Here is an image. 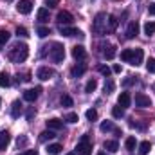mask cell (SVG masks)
<instances>
[{
  "instance_id": "6da1fadb",
  "label": "cell",
  "mask_w": 155,
  "mask_h": 155,
  "mask_svg": "<svg viewBox=\"0 0 155 155\" xmlns=\"http://www.w3.org/2000/svg\"><path fill=\"white\" fill-rule=\"evenodd\" d=\"M7 56H9V60L13 61V63H22V61H25L27 60V56H29V47L25 45V43H15L11 49H9V52H7Z\"/></svg>"
},
{
  "instance_id": "7a4b0ae2",
  "label": "cell",
  "mask_w": 155,
  "mask_h": 155,
  "mask_svg": "<svg viewBox=\"0 0 155 155\" xmlns=\"http://www.w3.org/2000/svg\"><path fill=\"white\" fill-rule=\"evenodd\" d=\"M92 31L96 35H107L108 29H107V15L105 13H97L96 18H94V24H92Z\"/></svg>"
},
{
  "instance_id": "3957f363",
  "label": "cell",
  "mask_w": 155,
  "mask_h": 155,
  "mask_svg": "<svg viewBox=\"0 0 155 155\" xmlns=\"http://www.w3.org/2000/svg\"><path fill=\"white\" fill-rule=\"evenodd\" d=\"M49 56H51V60L52 61H56V63H60V61H63V58H65V47L61 45V43H52V47H51V51H49Z\"/></svg>"
},
{
  "instance_id": "277c9868",
  "label": "cell",
  "mask_w": 155,
  "mask_h": 155,
  "mask_svg": "<svg viewBox=\"0 0 155 155\" xmlns=\"http://www.w3.org/2000/svg\"><path fill=\"white\" fill-rule=\"evenodd\" d=\"M76 153L78 155H92V143H90L88 135L81 137V141L78 143V146H76Z\"/></svg>"
},
{
  "instance_id": "5b68a950",
  "label": "cell",
  "mask_w": 155,
  "mask_h": 155,
  "mask_svg": "<svg viewBox=\"0 0 155 155\" xmlns=\"http://www.w3.org/2000/svg\"><path fill=\"white\" fill-rule=\"evenodd\" d=\"M135 107H139V108H148V107H152V99H150L146 94L137 92V94H135Z\"/></svg>"
},
{
  "instance_id": "8992f818",
  "label": "cell",
  "mask_w": 155,
  "mask_h": 155,
  "mask_svg": "<svg viewBox=\"0 0 155 155\" xmlns=\"http://www.w3.org/2000/svg\"><path fill=\"white\" fill-rule=\"evenodd\" d=\"M56 20H58L60 25H71V24L74 22V16H72L69 11H60L58 16H56Z\"/></svg>"
},
{
  "instance_id": "52a82bcc",
  "label": "cell",
  "mask_w": 155,
  "mask_h": 155,
  "mask_svg": "<svg viewBox=\"0 0 155 155\" xmlns=\"http://www.w3.org/2000/svg\"><path fill=\"white\" fill-rule=\"evenodd\" d=\"M60 33L63 36H79V38H83V33L76 27H71V25H60Z\"/></svg>"
},
{
  "instance_id": "ba28073f",
  "label": "cell",
  "mask_w": 155,
  "mask_h": 155,
  "mask_svg": "<svg viewBox=\"0 0 155 155\" xmlns=\"http://www.w3.org/2000/svg\"><path fill=\"white\" fill-rule=\"evenodd\" d=\"M40 92H41V88H40V87H35V88H27V90L24 92V99H25V101H29V103H35V101L38 99Z\"/></svg>"
},
{
  "instance_id": "9c48e42d",
  "label": "cell",
  "mask_w": 155,
  "mask_h": 155,
  "mask_svg": "<svg viewBox=\"0 0 155 155\" xmlns=\"http://www.w3.org/2000/svg\"><path fill=\"white\" fill-rule=\"evenodd\" d=\"M143 58H144V52H143V49H134V54H132V58H130V65H134V67H139L141 63H143Z\"/></svg>"
},
{
  "instance_id": "30bf717a",
  "label": "cell",
  "mask_w": 155,
  "mask_h": 155,
  "mask_svg": "<svg viewBox=\"0 0 155 155\" xmlns=\"http://www.w3.org/2000/svg\"><path fill=\"white\" fill-rule=\"evenodd\" d=\"M16 11H18L20 15H29V13L33 11V2H31V0H20L18 5H16Z\"/></svg>"
},
{
  "instance_id": "8fae6325",
  "label": "cell",
  "mask_w": 155,
  "mask_h": 155,
  "mask_svg": "<svg viewBox=\"0 0 155 155\" xmlns=\"http://www.w3.org/2000/svg\"><path fill=\"white\" fill-rule=\"evenodd\" d=\"M54 71L52 69H49V67H40L38 72H36V78L41 79V81H47V79H51V78H54Z\"/></svg>"
},
{
  "instance_id": "7c38bea8",
  "label": "cell",
  "mask_w": 155,
  "mask_h": 155,
  "mask_svg": "<svg viewBox=\"0 0 155 155\" xmlns=\"http://www.w3.org/2000/svg\"><path fill=\"white\" fill-rule=\"evenodd\" d=\"M139 35V24H137V20H134V22H130L128 24V27H126V38H135Z\"/></svg>"
},
{
  "instance_id": "4fadbf2b",
  "label": "cell",
  "mask_w": 155,
  "mask_h": 155,
  "mask_svg": "<svg viewBox=\"0 0 155 155\" xmlns=\"http://www.w3.org/2000/svg\"><path fill=\"white\" fill-rule=\"evenodd\" d=\"M85 72H87V63H76L71 69V76L72 78H81Z\"/></svg>"
},
{
  "instance_id": "5bb4252c",
  "label": "cell",
  "mask_w": 155,
  "mask_h": 155,
  "mask_svg": "<svg viewBox=\"0 0 155 155\" xmlns=\"http://www.w3.org/2000/svg\"><path fill=\"white\" fill-rule=\"evenodd\" d=\"M101 47H103V56H105L107 60L116 58V47H114L112 43H103Z\"/></svg>"
},
{
  "instance_id": "9a60e30c",
  "label": "cell",
  "mask_w": 155,
  "mask_h": 155,
  "mask_svg": "<svg viewBox=\"0 0 155 155\" xmlns=\"http://www.w3.org/2000/svg\"><path fill=\"white\" fill-rule=\"evenodd\" d=\"M130 103H132L130 94H128V92H121L119 97H117V105H119L121 108H126V107H130Z\"/></svg>"
},
{
  "instance_id": "2e32d148",
  "label": "cell",
  "mask_w": 155,
  "mask_h": 155,
  "mask_svg": "<svg viewBox=\"0 0 155 155\" xmlns=\"http://www.w3.org/2000/svg\"><path fill=\"white\" fill-rule=\"evenodd\" d=\"M47 128L49 130H61L63 128V121L61 119H56V117H52V119H47Z\"/></svg>"
},
{
  "instance_id": "e0dca14e",
  "label": "cell",
  "mask_w": 155,
  "mask_h": 155,
  "mask_svg": "<svg viewBox=\"0 0 155 155\" xmlns=\"http://www.w3.org/2000/svg\"><path fill=\"white\" fill-rule=\"evenodd\" d=\"M72 56H74L76 60H85V58H87V51H85V47H83V45H76V47H72Z\"/></svg>"
},
{
  "instance_id": "ac0fdd59",
  "label": "cell",
  "mask_w": 155,
  "mask_h": 155,
  "mask_svg": "<svg viewBox=\"0 0 155 155\" xmlns=\"http://www.w3.org/2000/svg\"><path fill=\"white\" fill-rule=\"evenodd\" d=\"M20 116H22V103L20 101H15L13 107H11V117L13 119H18Z\"/></svg>"
},
{
  "instance_id": "d6986e66",
  "label": "cell",
  "mask_w": 155,
  "mask_h": 155,
  "mask_svg": "<svg viewBox=\"0 0 155 155\" xmlns=\"http://www.w3.org/2000/svg\"><path fill=\"white\" fill-rule=\"evenodd\" d=\"M9 141H11V135H9V132H7V130L0 132V150H5V146L9 144Z\"/></svg>"
},
{
  "instance_id": "ffe728a7",
  "label": "cell",
  "mask_w": 155,
  "mask_h": 155,
  "mask_svg": "<svg viewBox=\"0 0 155 155\" xmlns=\"http://www.w3.org/2000/svg\"><path fill=\"white\" fill-rule=\"evenodd\" d=\"M107 24H108V27H107V29H108V33H114V31H116V27H117V24H119V20H117L114 15H110V16L107 18Z\"/></svg>"
},
{
  "instance_id": "44dd1931",
  "label": "cell",
  "mask_w": 155,
  "mask_h": 155,
  "mask_svg": "<svg viewBox=\"0 0 155 155\" xmlns=\"http://www.w3.org/2000/svg\"><path fill=\"white\" fill-rule=\"evenodd\" d=\"M61 150H63V146H61L60 143H54V144H49V146H47V153L49 155H58Z\"/></svg>"
},
{
  "instance_id": "7402d4cb",
  "label": "cell",
  "mask_w": 155,
  "mask_h": 155,
  "mask_svg": "<svg viewBox=\"0 0 155 155\" xmlns=\"http://www.w3.org/2000/svg\"><path fill=\"white\" fill-rule=\"evenodd\" d=\"M36 18H38V22H41V24L49 22V11H47L45 7H41V9H38V13H36Z\"/></svg>"
},
{
  "instance_id": "603a6c76",
  "label": "cell",
  "mask_w": 155,
  "mask_h": 155,
  "mask_svg": "<svg viewBox=\"0 0 155 155\" xmlns=\"http://www.w3.org/2000/svg\"><path fill=\"white\" fill-rule=\"evenodd\" d=\"M52 137H56V134H54V130H45V132H41L40 134V143H45V141H49V139H52Z\"/></svg>"
},
{
  "instance_id": "cb8c5ba5",
  "label": "cell",
  "mask_w": 155,
  "mask_h": 155,
  "mask_svg": "<svg viewBox=\"0 0 155 155\" xmlns=\"http://www.w3.org/2000/svg\"><path fill=\"white\" fill-rule=\"evenodd\" d=\"M103 148L108 150V152H112V153H116L117 150H119V144H117V141H105Z\"/></svg>"
},
{
  "instance_id": "d4e9b609",
  "label": "cell",
  "mask_w": 155,
  "mask_h": 155,
  "mask_svg": "<svg viewBox=\"0 0 155 155\" xmlns=\"http://www.w3.org/2000/svg\"><path fill=\"white\" fill-rule=\"evenodd\" d=\"M96 88H97V81H96V79H88L87 85H85V92H87V94H92Z\"/></svg>"
},
{
  "instance_id": "484cf974",
  "label": "cell",
  "mask_w": 155,
  "mask_h": 155,
  "mask_svg": "<svg viewBox=\"0 0 155 155\" xmlns=\"http://www.w3.org/2000/svg\"><path fill=\"white\" fill-rule=\"evenodd\" d=\"M99 128H101V132H105V134H107V132H114V130H116V126H114V123H112V121H103Z\"/></svg>"
},
{
  "instance_id": "4316f807",
  "label": "cell",
  "mask_w": 155,
  "mask_h": 155,
  "mask_svg": "<svg viewBox=\"0 0 155 155\" xmlns=\"http://www.w3.org/2000/svg\"><path fill=\"white\" fill-rule=\"evenodd\" d=\"M150 150H152V144H150V141H143V143L139 144V153H141V155H146Z\"/></svg>"
},
{
  "instance_id": "83f0119b",
  "label": "cell",
  "mask_w": 155,
  "mask_h": 155,
  "mask_svg": "<svg viewBox=\"0 0 155 155\" xmlns=\"http://www.w3.org/2000/svg\"><path fill=\"white\" fill-rule=\"evenodd\" d=\"M135 144H137L135 137H126V141H124V146H126V150H128V152H134V150H135Z\"/></svg>"
},
{
  "instance_id": "f1b7e54d",
  "label": "cell",
  "mask_w": 155,
  "mask_h": 155,
  "mask_svg": "<svg viewBox=\"0 0 155 155\" xmlns=\"http://www.w3.org/2000/svg\"><path fill=\"white\" fill-rule=\"evenodd\" d=\"M11 85V79H9V74L7 72H0V87H9Z\"/></svg>"
},
{
  "instance_id": "f546056e",
  "label": "cell",
  "mask_w": 155,
  "mask_h": 155,
  "mask_svg": "<svg viewBox=\"0 0 155 155\" xmlns=\"http://www.w3.org/2000/svg\"><path fill=\"white\" fill-rule=\"evenodd\" d=\"M132 54H134V49H124V51L121 52V60L128 63V61H130V58H132Z\"/></svg>"
},
{
  "instance_id": "4dcf8cb0",
  "label": "cell",
  "mask_w": 155,
  "mask_h": 155,
  "mask_svg": "<svg viewBox=\"0 0 155 155\" xmlns=\"http://www.w3.org/2000/svg\"><path fill=\"white\" fill-rule=\"evenodd\" d=\"M114 88H116V85H114V81L108 78V79L105 81V94H112V92H114Z\"/></svg>"
},
{
  "instance_id": "1f68e13d",
  "label": "cell",
  "mask_w": 155,
  "mask_h": 155,
  "mask_svg": "<svg viewBox=\"0 0 155 155\" xmlns=\"http://www.w3.org/2000/svg\"><path fill=\"white\" fill-rule=\"evenodd\" d=\"M97 71H99L105 78H110V74H112V69H110L108 65H99V67H97Z\"/></svg>"
},
{
  "instance_id": "d6a6232c",
  "label": "cell",
  "mask_w": 155,
  "mask_h": 155,
  "mask_svg": "<svg viewBox=\"0 0 155 155\" xmlns=\"http://www.w3.org/2000/svg\"><path fill=\"white\" fill-rule=\"evenodd\" d=\"M112 116L116 117V119H121V117L124 116V108H121L119 105H117V107H114V108H112Z\"/></svg>"
},
{
  "instance_id": "836d02e7",
  "label": "cell",
  "mask_w": 155,
  "mask_h": 155,
  "mask_svg": "<svg viewBox=\"0 0 155 155\" xmlns=\"http://www.w3.org/2000/svg\"><path fill=\"white\" fill-rule=\"evenodd\" d=\"M155 33V22H146V25H144V35H153Z\"/></svg>"
},
{
  "instance_id": "e575fe53",
  "label": "cell",
  "mask_w": 155,
  "mask_h": 155,
  "mask_svg": "<svg viewBox=\"0 0 155 155\" xmlns=\"http://www.w3.org/2000/svg\"><path fill=\"white\" fill-rule=\"evenodd\" d=\"M36 33H38L40 38H45V36H49V35H51V29H49V27H43V25H41V27H38V29H36Z\"/></svg>"
},
{
  "instance_id": "d590c367",
  "label": "cell",
  "mask_w": 155,
  "mask_h": 155,
  "mask_svg": "<svg viewBox=\"0 0 155 155\" xmlns=\"http://www.w3.org/2000/svg\"><path fill=\"white\" fill-rule=\"evenodd\" d=\"M9 33L7 31H4V29H0V45H5L7 41H9Z\"/></svg>"
},
{
  "instance_id": "8d00e7d4",
  "label": "cell",
  "mask_w": 155,
  "mask_h": 155,
  "mask_svg": "<svg viewBox=\"0 0 155 155\" xmlns=\"http://www.w3.org/2000/svg\"><path fill=\"white\" fill-rule=\"evenodd\" d=\"M72 105H74V101L71 96H61V107H72Z\"/></svg>"
},
{
  "instance_id": "74e56055",
  "label": "cell",
  "mask_w": 155,
  "mask_h": 155,
  "mask_svg": "<svg viewBox=\"0 0 155 155\" xmlns=\"http://www.w3.org/2000/svg\"><path fill=\"white\" fill-rule=\"evenodd\" d=\"M85 116H87L88 121H96V119H97V110L90 108V110H87V114H85Z\"/></svg>"
},
{
  "instance_id": "f35d334b",
  "label": "cell",
  "mask_w": 155,
  "mask_h": 155,
  "mask_svg": "<svg viewBox=\"0 0 155 155\" xmlns=\"http://www.w3.org/2000/svg\"><path fill=\"white\" fill-rule=\"evenodd\" d=\"M146 69H148V72L155 74V58H150V60L146 61Z\"/></svg>"
},
{
  "instance_id": "ab89813d",
  "label": "cell",
  "mask_w": 155,
  "mask_h": 155,
  "mask_svg": "<svg viewBox=\"0 0 155 155\" xmlns=\"http://www.w3.org/2000/svg\"><path fill=\"white\" fill-rule=\"evenodd\" d=\"M16 36L27 38V36H29V33H27V29H25V27H16Z\"/></svg>"
},
{
  "instance_id": "60d3db41",
  "label": "cell",
  "mask_w": 155,
  "mask_h": 155,
  "mask_svg": "<svg viewBox=\"0 0 155 155\" xmlns=\"http://www.w3.org/2000/svg\"><path fill=\"white\" fill-rule=\"evenodd\" d=\"M65 121H69V123H78V114H74V112H69V114L65 116Z\"/></svg>"
},
{
  "instance_id": "b9f144b4",
  "label": "cell",
  "mask_w": 155,
  "mask_h": 155,
  "mask_svg": "<svg viewBox=\"0 0 155 155\" xmlns=\"http://www.w3.org/2000/svg\"><path fill=\"white\" fill-rule=\"evenodd\" d=\"M16 144H18V148H22V146H25V144H27V137H25V135H22V137H18V141H16Z\"/></svg>"
},
{
  "instance_id": "7bdbcfd3",
  "label": "cell",
  "mask_w": 155,
  "mask_h": 155,
  "mask_svg": "<svg viewBox=\"0 0 155 155\" xmlns=\"http://www.w3.org/2000/svg\"><path fill=\"white\" fill-rule=\"evenodd\" d=\"M134 83H135V78H134V76L126 78V79L123 81V85H124V87H130V85H134Z\"/></svg>"
},
{
  "instance_id": "ee69618b",
  "label": "cell",
  "mask_w": 155,
  "mask_h": 155,
  "mask_svg": "<svg viewBox=\"0 0 155 155\" xmlns=\"http://www.w3.org/2000/svg\"><path fill=\"white\" fill-rule=\"evenodd\" d=\"M45 5H49V7H56V5H60V0H45Z\"/></svg>"
},
{
  "instance_id": "f6af8a7d",
  "label": "cell",
  "mask_w": 155,
  "mask_h": 155,
  "mask_svg": "<svg viewBox=\"0 0 155 155\" xmlns=\"http://www.w3.org/2000/svg\"><path fill=\"white\" fill-rule=\"evenodd\" d=\"M16 155H38V150H25V152H20Z\"/></svg>"
},
{
  "instance_id": "bcb514c9",
  "label": "cell",
  "mask_w": 155,
  "mask_h": 155,
  "mask_svg": "<svg viewBox=\"0 0 155 155\" xmlns=\"http://www.w3.org/2000/svg\"><path fill=\"white\" fill-rule=\"evenodd\" d=\"M33 116H35V108H29V110H27V114H25L27 121H31V119H33Z\"/></svg>"
},
{
  "instance_id": "7dc6e473",
  "label": "cell",
  "mask_w": 155,
  "mask_h": 155,
  "mask_svg": "<svg viewBox=\"0 0 155 155\" xmlns=\"http://www.w3.org/2000/svg\"><path fill=\"white\" fill-rule=\"evenodd\" d=\"M148 11H150V15H155V2L148 5Z\"/></svg>"
},
{
  "instance_id": "c3c4849f",
  "label": "cell",
  "mask_w": 155,
  "mask_h": 155,
  "mask_svg": "<svg viewBox=\"0 0 155 155\" xmlns=\"http://www.w3.org/2000/svg\"><path fill=\"white\" fill-rule=\"evenodd\" d=\"M112 72L119 74V72H121V65H114V67H112Z\"/></svg>"
},
{
  "instance_id": "681fc988",
  "label": "cell",
  "mask_w": 155,
  "mask_h": 155,
  "mask_svg": "<svg viewBox=\"0 0 155 155\" xmlns=\"http://www.w3.org/2000/svg\"><path fill=\"white\" fill-rule=\"evenodd\" d=\"M97 155H107V153H105V152H101V153H97Z\"/></svg>"
},
{
  "instance_id": "f907efd6",
  "label": "cell",
  "mask_w": 155,
  "mask_h": 155,
  "mask_svg": "<svg viewBox=\"0 0 155 155\" xmlns=\"http://www.w3.org/2000/svg\"><path fill=\"white\" fill-rule=\"evenodd\" d=\"M69 155H74V153H69Z\"/></svg>"
},
{
  "instance_id": "816d5d0a",
  "label": "cell",
  "mask_w": 155,
  "mask_h": 155,
  "mask_svg": "<svg viewBox=\"0 0 155 155\" xmlns=\"http://www.w3.org/2000/svg\"><path fill=\"white\" fill-rule=\"evenodd\" d=\"M0 103H2V99H0Z\"/></svg>"
},
{
  "instance_id": "f5cc1de1",
  "label": "cell",
  "mask_w": 155,
  "mask_h": 155,
  "mask_svg": "<svg viewBox=\"0 0 155 155\" xmlns=\"http://www.w3.org/2000/svg\"><path fill=\"white\" fill-rule=\"evenodd\" d=\"M153 88H155V85H153Z\"/></svg>"
}]
</instances>
